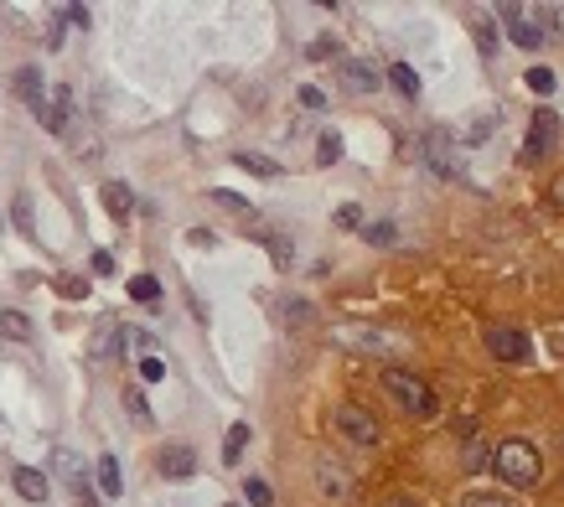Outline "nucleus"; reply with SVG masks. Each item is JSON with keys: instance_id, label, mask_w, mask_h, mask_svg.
Listing matches in <instances>:
<instances>
[{"instance_id": "1", "label": "nucleus", "mask_w": 564, "mask_h": 507, "mask_svg": "<svg viewBox=\"0 0 564 507\" xmlns=\"http://www.w3.org/2000/svg\"><path fill=\"white\" fill-rule=\"evenodd\" d=\"M383 389H389L394 399H399V409H409L414 420H430V414L440 409L435 404V389L420 378V373H404V368H389L383 373Z\"/></svg>"}, {"instance_id": "2", "label": "nucleus", "mask_w": 564, "mask_h": 507, "mask_svg": "<svg viewBox=\"0 0 564 507\" xmlns=\"http://www.w3.org/2000/svg\"><path fill=\"white\" fill-rule=\"evenodd\" d=\"M497 476L502 482H513V487H533L544 476V461H539V451H533L528 440H502L497 445Z\"/></svg>"}, {"instance_id": "3", "label": "nucleus", "mask_w": 564, "mask_h": 507, "mask_svg": "<svg viewBox=\"0 0 564 507\" xmlns=\"http://www.w3.org/2000/svg\"><path fill=\"white\" fill-rule=\"evenodd\" d=\"M487 352L518 368V363H533V337L518 332V326H487Z\"/></svg>"}, {"instance_id": "4", "label": "nucleus", "mask_w": 564, "mask_h": 507, "mask_svg": "<svg viewBox=\"0 0 564 507\" xmlns=\"http://www.w3.org/2000/svg\"><path fill=\"white\" fill-rule=\"evenodd\" d=\"M52 476L78 497V507H94V487H88V471H83V461L68 451V445H57V451H52Z\"/></svg>"}, {"instance_id": "5", "label": "nucleus", "mask_w": 564, "mask_h": 507, "mask_svg": "<svg viewBox=\"0 0 564 507\" xmlns=\"http://www.w3.org/2000/svg\"><path fill=\"white\" fill-rule=\"evenodd\" d=\"M554 151H559V114L539 109L533 114V130H528V145H523V161H544Z\"/></svg>"}, {"instance_id": "6", "label": "nucleus", "mask_w": 564, "mask_h": 507, "mask_svg": "<svg viewBox=\"0 0 564 507\" xmlns=\"http://www.w3.org/2000/svg\"><path fill=\"white\" fill-rule=\"evenodd\" d=\"M156 466H161L166 482H192V476H197V451L187 440H166L156 451Z\"/></svg>"}, {"instance_id": "7", "label": "nucleus", "mask_w": 564, "mask_h": 507, "mask_svg": "<svg viewBox=\"0 0 564 507\" xmlns=\"http://www.w3.org/2000/svg\"><path fill=\"white\" fill-rule=\"evenodd\" d=\"M337 430L352 440V445H378V420L363 409V404H337Z\"/></svg>"}, {"instance_id": "8", "label": "nucleus", "mask_w": 564, "mask_h": 507, "mask_svg": "<svg viewBox=\"0 0 564 507\" xmlns=\"http://www.w3.org/2000/svg\"><path fill=\"white\" fill-rule=\"evenodd\" d=\"M425 161H430V171H435V176H461L456 145H451V135H445V130H435V135L425 140Z\"/></svg>"}, {"instance_id": "9", "label": "nucleus", "mask_w": 564, "mask_h": 507, "mask_svg": "<svg viewBox=\"0 0 564 507\" xmlns=\"http://www.w3.org/2000/svg\"><path fill=\"white\" fill-rule=\"evenodd\" d=\"M378 83H383V73L373 63H363V57H347V63H342V88H347V94H373Z\"/></svg>"}, {"instance_id": "10", "label": "nucleus", "mask_w": 564, "mask_h": 507, "mask_svg": "<svg viewBox=\"0 0 564 507\" xmlns=\"http://www.w3.org/2000/svg\"><path fill=\"white\" fill-rule=\"evenodd\" d=\"M497 16H502V21H508V26H513V32H508V37H513V42H518L523 52H533V47H539V42H544V32H539V26H528L518 6H497Z\"/></svg>"}, {"instance_id": "11", "label": "nucleus", "mask_w": 564, "mask_h": 507, "mask_svg": "<svg viewBox=\"0 0 564 507\" xmlns=\"http://www.w3.org/2000/svg\"><path fill=\"white\" fill-rule=\"evenodd\" d=\"M16 492L26 497V502H47L52 497V487H47V471H37V466H16Z\"/></svg>"}, {"instance_id": "12", "label": "nucleus", "mask_w": 564, "mask_h": 507, "mask_svg": "<svg viewBox=\"0 0 564 507\" xmlns=\"http://www.w3.org/2000/svg\"><path fill=\"white\" fill-rule=\"evenodd\" d=\"M104 207H109V218H130L135 213V192L125 182H104Z\"/></svg>"}, {"instance_id": "13", "label": "nucleus", "mask_w": 564, "mask_h": 507, "mask_svg": "<svg viewBox=\"0 0 564 507\" xmlns=\"http://www.w3.org/2000/svg\"><path fill=\"white\" fill-rule=\"evenodd\" d=\"M337 342H342V347H363V352H373V347H389V337H378L373 326H342V332H337Z\"/></svg>"}, {"instance_id": "14", "label": "nucleus", "mask_w": 564, "mask_h": 507, "mask_svg": "<svg viewBox=\"0 0 564 507\" xmlns=\"http://www.w3.org/2000/svg\"><path fill=\"white\" fill-rule=\"evenodd\" d=\"M42 94H47V88H42V68H21L16 73V99H26V104H42Z\"/></svg>"}, {"instance_id": "15", "label": "nucleus", "mask_w": 564, "mask_h": 507, "mask_svg": "<svg viewBox=\"0 0 564 507\" xmlns=\"http://www.w3.org/2000/svg\"><path fill=\"white\" fill-rule=\"evenodd\" d=\"M99 492L104 497H120L125 492V471H120V461H114V456L99 461Z\"/></svg>"}, {"instance_id": "16", "label": "nucleus", "mask_w": 564, "mask_h": 507, "mask_svg": "<svg viewBox=\"0 0 564 507\" xmlns=\"http://www.w3.org/2000/svg\"><path fill=\"white\" fill-rule=\"evenodd\" d=\"M63 135L78 145V156H83V161H94V156H99V135L88 130V125H73V119H68V125H63Z\"/></svg>"}, {"instance_id": "17", "label": "nucleus", "mask_w": 564, "mask_h": 507, "mask_svg": "<svg viewBox=\"0 0 564 507\" xmlns=\"http://www.w3.org/2000/svg\"><path fill=\"white\" fill-rule=\"evenodd\" d=\"M383 78H389V83L399 88L404 99H414V94H420V73H414L409 63H389V73H383Z\"/></svg>"}, {"instance_id": "18", "label": "nucleus", "mask_w": 564, "mask_h": 507, "mask_svg": "<svg viewBox=\"0 0 564 507\" xmlns=\"http://www.w3.org/2000/svg\"><path fill=\"white\" fill-rule=\"evenodd\" d=\"M0 337H11V342H32V321H26L21 311H0Z\"/></svg>"}, {"instance_id": "19", "label": "nucleus", "mask_w": 564, "mask_h": 507, "mask_svg": "<svg viewBox=\"0 0 564 507\" xmlns=\"http://www.w3.org/2000/svg\"><path fill=\"white\" fill-rule=\"evenodd\" d=\"M130 301L156 306V301H161V280H156V275H135V280H130Z\"/></svg>"}, {"instance_id": "20", "label": "nucleus", "mask_w": 564, "mask_h": 507, "mask_svg": "<svg viewBox=\"0 0 564 507\" xmlns=\"http://www.w3.org/2000/svg\"><path fill=\"white\" fill-rule=\"evenodd\" d=\"M363 238H368L373 249H394L399 244V228L394 223H363Z\"/></svg>"}, {"instance_id": "21", "label": "nucleus", "mask_w": 564, "mask_h": 507, "mask_svg": "<svg viewBox=\"0 0 564 507\" xmlns=\"http://www.w3.org/2000/svg\"><path fill=\"white\" fill-rule=\"evenodd\" d=\"M244 445H249V425H244V420H239V425H228V440H223V461L233 466V461L244 456Z\"/></svg>"}, {"instance_id": "22", "label": "nucleus", "mask_w": 564, "mask_h": 507, "mask_svg": "<svg viewBox=\"0 0 564 507\" xmlns=\"http://www.w3.org/2000/svg\"><path fill=\"white\" fill-rule=\"evenodd\" d=\"M244 171H254V176H280V161H270V156H259V151H239L233 156Z\"/></svg>"}, {"instance_id": "23", "label": "nucleus", "mask_w": 564, "mask_h": 507, "mask_svg": "<svg viewBox=\"0 0 564 507\" xmlns=\"http://www.w3.org/2000/svg\"><path fill=\"white\" fill-rule=\"evenodd\" d=\"M207 197H213L218 207H228V213H239V218H249V213H254V207H249V197H239V192H228V187H213V192H207Z\"/></svg>"}, {"instance_id": "24", "label": "nucleus", "mask_w": 564, "mask_h": 507, "mask_svg": "<svg viewBox=\"0 0 564 507\" xmlns=\"http://www.w3.org/2000/svg\"><path fill=\"white\" fill-rule=\"evenodd\" d=\"M471 37H477V52L492 63V57H497V26L492 21H477V26H471Z\"/></svg>"}, {"instance_id": "25", "label": "nucleus", "mask_w": 564, "mask_h": 507, "mask_svg": "<svg viewBox=\"0 0 564 507\" xmlns=\"http://www.w3.org/2000/svg\"><path fill=\"white\" fill-rule=\"evenodd\" d=\"M316 161H321V166H337V161H342V135H337V130H326V135H321Z\"/></svg>"}, {"instance_id": "26", "label": "nucleus", "mask_w": 564, "mask_h": 507, "mask_svg": "<svg viewBox=\"0 0 564 507\" xmlns=\"http://www.w3.org/2000/svg\"><path fill=\"white\" fill-rule=\"evenodd\" d=\"M140 378H145V383H161V378H166V357L145 352V357H140Z\"/></svg>"}, {"instance_id": "27", "label": "nucleus", "mask_w": 564, "mask_h": 507, "mask_svg": "<svg viewBox=\"0 0 564 507\" xmlns=\"http://www.w3.org/2000/svg\"><path fill=\"white\" fill-rule=\"evenodd\" d=\"M321 487L332 492V497H347V476H342L337 466H326V461H321Z\"/></svg>"}, {"instance_id": "28", "label": "nucleus", "mask_w": 564, "mask_h": 507, "mask_svg": "<svg viewBox=\"0 0 564 507\" xmlns=\"http://www.w3.org/2000/svg\"><path fill=\"white\" fill-rule=\"evenodd\" d=\"M528 88H533V94H554L559 78H554L549 68H528Z\"/></svg>"}, {"instance_id": "29", "label": "nucleus", "mask_w": 564, "mask_h": 507, "mask_svg": "<svg viewBox=\"0 0 564 507\" xmlns=\"http://www.w3.org/2000/svg\"><path fill=\"white\" fill-rule=\"evenodd\" d=\"M264 244H270V259L285 270V264H290V238L285 233H264Z\"/></svg>"}, {"instance_id": "30", "label": "nucleus", "mask_w": 564, "mask_h": 507, "mask_svg": "<svg viewBox=\"0 0 564 507\" xmlns=\"http://www.w3.org/2000/svg\"><path fill=\"white\" fill-rule=\"evenodd\" d=\"M244 492H249V502H254V507H270V502H275V492L264 487L259 476H249V482H244Z\"/></svg>"}, {"instance_id": "31", "label": "nucleus", "mask_w": 564, "mask_h": 507, "mask_svg": "<svg viewBox=\"0 0 564 507\" xmlns=\"http://www.w3.org/2000/svg\"><path fill=\"white\" fill-rule=\"evenodd\" d=\"M280 316H285L290 326H301V321H311V301H285V306H280Z\"/></svg>"}, {"instance_id": "32", "label": "nucleus", "mask_w": 564, "mask_h": 507, "mask_svg": "<svg viewBox=\"0 0 564 507\" xmlns=\"http://www.w3.org/2000/svg\"><path fill=\"white\" fill-rule=\"evenodd\" d=\"M466 507H518V502L513 497H497V492H471Z\"/></svg>"}, {"instance_id": "33", "label": "nucleus", "mask_w": 564, "mask_h": 507, "mask_svg": "<svg viewBox=\"0 0 564 507\" xmlns=\"http://www.w3.org/2000/svg\"><path fill=\"white\" fill-rule=\"evenodd\" d=\"M57 290H63L68 301H83V295H88V280H73V275H63V280H57Z\"/></svg>"}, {"instance_id": "34", "label": "nucleus", "mask_w": 564, "mask_h": 507, "mask_svg": "<svg viewBox=\"0 0 564 507\" xmlns=\"http://www.w3.org/2000/svg\"><path fill=\"white\" fill-rule=\"evenodd\" d=\"M337 228H363V207H337Z\"/></svg>"}, {"instance_id": "35", "label": "nucleus", "mask_w": 564, "mask_h": 507, "mask_svg": "<svg viewBox=\"0 0 564 507\" xmlns=\"http://www.w3.org/2000/svg\"><path fill=\"white\" fill-rule=\"evenodd\" d=\"M57 21H68V26H88V6H57Z\"/></svg>"}, {"instance_id": "36", "label": "nucleus", "mask_w": 564, "mask_h": 507, "mask_svg": "<svg viewBox=\"0 0 564 507\" xmlns=\"http://www.w3.org/2000/svg\"><path fill=\"white\" fill-rule=\"evenodd\" d=\"M125 404H130L135 420H151V404H145V394H140V389H130V394H125Z\"/></svg>"}, {"instance_id": "37", "label": "nucleus", "mask_w": 564, "mask_h": 507, "mask_svg": "<svg viewBox=\"0 0 564 507\" xmlns=\"http://www.w3.org/2000/svg\"><path fill=\"white\" fill-rule=\"evenodd\" d=\"M306 57H316V63H321V57H337V42H332V37H321V42L306 47Z\"/></svg>"}, {"instance_id": "38", "label": "nucleus", "mask_w": 564, "mask_h": 507, "mask_svg": "<svg viewBox=\"0 0 564 507\" xmlns=\"http://www.w3.org/2000/svg\"><path fill=\"white\" fill-rule=\"evenodd\" d=\"M16 223L32 233V197H16Z\"/></svg>"}, {"instance_id": "39", "label": "nucleus", "mask_w": 564, "mask_h": 507, "mask_svg": "<svg viewBox=\"0 0 564 507\" xmlns=\"http://www.w3.org/2000/svg\"><path fill=\"white\" fill-rule=\"evenodd\" d=\"M497 130V114H487V119H477V125H471V140H487Z\"/></svg>"}, {"instance_id": "40", "label": "nucleus", "mask_w": 564, "mask_h": 507, "mask_svg": "<svg viewBox=\"0 0 564 507\" xmlns=\"http://www.w3.org/2000/svg\"><path fill=\"white\" fill-rule=\"evenodd\" d=\"M301 104H306V109H321V104H326V94H321V88H311V83H306V88H301Z\"/></svg>"}, {"instance_id": "41", "label": "nucleus", "mask_w": 564, "mask_h": 507, "mask_svg": "<svg viewBox=\"0 0 564 507\" xmlns=\"http://www.w3.org/2000/svg\"><path fill=\"white\" fill-rule=\"evenodd\" d=\"M187 238H192V244H197V249H213V244H218V238H213V233H207V228H192Z\"/></svg>"}, {"instance_id": "42", "label": "nucleus", "mask_w": 564, "mask_h": 507, "mask_svg": "<svg viewBox=\"0 0 564 507\" xmlns=\"http://www.w3.org/2000/svg\"><path fill=\"white\" fill-rule=\"evenodd\" d=\"M94 275H114V259H109V254H104V249H99V254H94Z\"/></svg>"}, {"instance_id": "43", "label": "nucleus", "mask_w": 564, "mask_h": 507, "mask_svg": "<svg viewBox=\"0 0 564 507\" xmlns=\"http://www.w3.org/2000/svg\"><path fill=\"white\" fill-rule=\"evenodd\" d=\"M383 507H420V502H409V497H389V502H383Z\"/></svg>"}, {"instance_id": "44", "label": "nucleus", "mask_w": 564, "mask_h": 507, "mask_svg": "<svg viewBox=\"0 0 564 507\" xmlns=\"http://www.w3.org/2000/svg\"><path fill=\"white\" fill-rule=\"evenodd\" d=\"M223 507H239V502H223Z\"/></svg>"}]
</instances>
